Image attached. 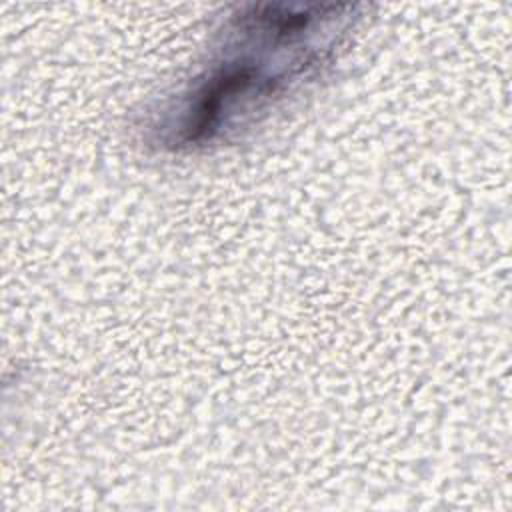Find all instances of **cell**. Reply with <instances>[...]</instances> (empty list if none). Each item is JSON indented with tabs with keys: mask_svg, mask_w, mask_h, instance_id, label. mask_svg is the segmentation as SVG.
<instances>
[{
	"mask_svg": "<svg viewBox=\"0 0 512 512\" xmlns=\"http://www.w3.org/2000/svg\"><path fill=\"white\" fill-rule=\"evenodd\" d=\"M352 4H244L160 114V140L206 148L244 130L320 74L362 16Z\"/></svg>",
	"mask_w": 512,
	"mask_h": 512,
	"instance_id": "6da1fadb",
	"label": "cell"
}]
</instances>
